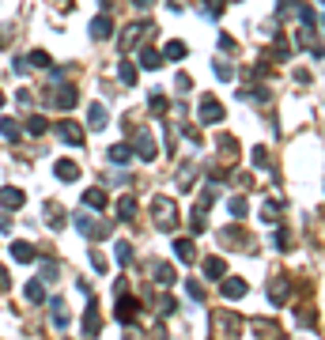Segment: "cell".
<instances>
[{"mask_svg":"<svg viewBox=\"0 0 325 340\" xmlns=\"http://www.w3.org/2000/svg\"><path fill=\"white\" fill-rule=\"evenodd\" d=\"M151 212H155V227L159 231H174L178 227V208L170 197H155L151 200Z\"/></svg>","mask_w":325,"mask_h":340,"instance_id":"obj_1","label":"cell"},{"mask_svg":"<svg viewBox=\"0 0 325 340\" xmlns=\"http://www.w3.org/2000/svg\"><path fill=\"white\" fill-rule=\"evenodd\" d=\"M45 106H53V110H72L76 91L72 87H50V91H45Z\"/></svg>","mask_w":325,"mask_h":340,"instance_id":"obj_2","label":"cell"},{"mask_svg":"<svg viewBox=\"0 0 325 340\" xmlns=\"http://www.w3.org/2000/svg\"><path fill=\"white\" fill-rule=\"evenodd\" d=\"M216 284H219V295H223V299H242L246 291H250V284H246L242 276H227V280L219 276Z\"/></svg>","mask_w":325,"mask_h":340,"instance_id":"obj_3","label":"cell"},{"mask_svg":"<svg viewBox=\"0 0 325 340\" xmlns=\"http://www.w3.org/2000/svg\"><path fill=\"white\" fill-rule=\"evenodd\" d=\"M57 136H61L64 144H72V148H80V144H83V129H80L76 121H68V118L57 121Z\"/></svg>","mask_w":325,"mask_h":340,"instance_id":"obj_4","label":"cell"},{"mask_svg":"<svg viewBox=\"0 0 325 340\" xmlns=\"http://www.w3.org/2000/svg\"><path fill=\"white\" fill-rule=\"evenodd\" d=\"M136 155H140V159H159L155 136H151L148 129H136Z\"/></svg>","mask_w":325,"mask_h":340,"instance_id":"obj_5","label":"cell"},{"mask_svg":"<svg viewBox=\"0 0 325 340\" xmlns=\"http://www.w3.org/2000/svg\"><path fill=\"white\" fill-rule=\"evenodd\" d=\"M216 121H223V106L216 99H204L200 102V125H216Z\"/></svg>","mask_w":325,"mask_h":340,"instance_id":"obj_6","label":"cell"},{"mask_svg":"<svg viewBox=\"0 0 325 340\" xmlns=\"http://www.w3.org/2000/svg\"><path fill=\"white\" fill-rule=\"evenodd\" d=\"M106 121H110V110L102 102H91V110H87V129H106Z\"/></svg>","mask_w":325,"mask_h":340,"instance_id":"obj_7","label":"cell"},{"mask_svg":"<svg viewBox=\"0 0 325 340\" xmlns=\"http://www.w3.org/2000/svg\"><path fill=\"white\" fill-rule=\"evenodd\" d=\"M288 295H291V287H288V280H272V284H269V303H272V306H280V303H288Z\"/></svg>","mask_w":325,"mask_h":340,"instance_id":"obj_8","label":"cell"},{"mask_svg":"<svg viewBox=\"0 0 325 340\" xmlns=\"http://www.w3.org/2000/svg\"><path fill=\"white\" fill-rule=\"evenodd\" d=\"M174 257L181 261V265H193V257H197L193 242H189V238H178V242H174Z\"/></svg>","mask_w":325,"mask_h":340,"instance_id":"obj_9","label":"cell"},{"mask_svg":"<svg viewBox=\"0 0 325 340\" xmlns=\"http://www.w3.org/2000/svg\"><path fill=\"white\" fill-rule=\"evenodd\" d=\"M12 257L19 261V265H31V261H34L38 254H34V246H31V242H12Z\"/></svg>","mask_w":325,"mask_h":340,"instance_id":"obj_10","label":"cell"},{"mask_svg":"<svg viewBox=\"0 0 325 340\" xmlns=\"http://www.w3.org/2000/svg\"><path fill=\"white\" fill-rule=\"evenodd\" d=\"M0 204H4V208H23V189H12V186H4L0 189Z\"/></svg>","mask_w":325,"mask_h":340,"instance_id":"obj_11","label":"cell"},{"mask_svg":"<svg viewBox=\"0 0 325 340\" xmlns=\"http://www.w3.org/2000/svg\"><path fill=\"white\" fill-rule=\"evenodd\" d=\"M99 329H102V318H99V303H91V306H87V318H83V333H87V336H95Z\"/></svg>","mask_w":325,"mask_h":340,"instance_id":"obj_12","label":"cell"},{"mask_svg":"<svg viewBox=\"0 0 325 340\" xmlns=\"http://www.w3.org/2000/svg\"><path fill=\"white\" fill-rule=\"evenodd\" d=\"M53 170H57V178H61V182H76V178H80V167H76L72 159H61Z\"/></svg>","mask_w":325,"mask_h":340,"instance_id":"obj_13","label":"cell"},{"mask_svg":"<svg viewBox=\"0 0 325 340\" xmlns=\"http://www.w3.org/2000/svg\"><path fill=\"white\" fill-rule=\"evenodd\" d=\"M110 15H95L91 19V38H99V42H102V38H110Z\"/></svg>","mask_w":325,"mask_h":340,"instance_id":"obj_14","label":"cell"},{"mask_svg":"<svg viewBox=\"0 0 325 340\" xmlns=\"http://www.w3.org/2000/svg\"><path fill=\"white\" fill-rule=\"evenodd\" d=\"M204 276H208V280L227 276V261H223V257H208V261H204Z\"/></svg>","mask_w":325,"mask_h":340,"instance_id":"obj_15","label":"cell"},{"mask_svg":"<svg viewBox=\"0 0 325 340\" xmlns=\"http://www.w3.org/2000/svg\"><path fill=\"white\" fill-rule=\"evenodd\" d=\"M132 318H136V299H121V303H118V322L129 325Z\"/></svg>","mask_w":325,"mask_h":340,"instance_id":"obj_16","label":"cell"},{"mask_svg":"<svg viewBox=\"0 0 325 340\" xmlns=\"http://www.w3.org/2000/svg\"><path fill=\"white\" fill-rule=\"evenodd\" d=\"M159 57H163V61H181V57H185V42H167Z\"/></svg>","mask_w":325,"mask_h":340,"instance_id":"obj_17","label":"cell"},{"mask_svg":"<svg viewBox=\"0 0 325 340\" xmlns=\"http://www.w3.org/2000/svg\"><path fill=\"white\" fill-rule=\"evenodd\" d=\"M83 204L95 208V212H102V208H106V193H102V189H87V193H83Z\"/></svg>","mask_w":325,"mask_h":340,"instance_id":"obj_18","label":"cell"},{"mask_svg":"<svg viewBox=\"0 0 325 340\" xmlns=\"http://www.w3.org/2000/svg\"><path fill=\"white\" fill-rule=\"evenodd\" d=\"M129 159H132V148H129V144H113V148H110V163H118V167H125Z\"/></svg>","mask_w":325,"mask_h":340,"instance_id":"obj_19","label":"cell"},{"mask_svg":"<svg viewBox=\"0 0 325 340\" xmlns=\"http://www.w3.org/2000/svg\"><path fill=\"white\" fill-rule=\"evenodd\" d=\"M45 129H50V121H45L42 114H31V118H27V136H42Z\"/></svg>","mask_w":325,"mask_h":340,"instance_id":"obj_20","label":"cell"},{"mask_svg":"<svg viewBox=\"0 0 325 340\" xmlns=\"http://www.w3.org/2000/svg\"><path fill=\"white\" fill-rule=\"evenodd\" d=\"M159 64H163L159 50H151V46H144V50H140V68H159Z\"/></svg>","mask_w":325,"mask_h":340,"instance_id":"obj_21","label":"cell"},{"mask_svg":"<svg viewBox=\"0 0 325 340\" xmlns=\"http://www.w3.org/2000/svg\"><path fill=\"white\" fill-rule=\"evenodd\" d=\"M0 136H4V140H19V136H23V132H19V125L12 121V118H0Z\"/></svg>","mask_w":325,"mask_h":340,"instance_id":"obj_22","label":"cell"},{"mask_svg":"<svg viewBox=\"0 0 325 340\" xmlns=\"http://www.w3.org/2000/svg\"><path fill=\"white\" fill-rule=\"evenodd\" d=\"M132 216H136V200H132V197H121L118 200V219H132Z\"/></svg>","mask_w":325,"mask_h":340,"instance_id":"obj_23","label":"cell"},{"mask_svg":"<svg viewBox=\"0 0 325 340\" xmlns=\"http://www.w3.org/2000/svg\"><path fill=\"white\" fill-rule=\"evenodd\" d=\"M261 219H265V223H276V219H280V200H265V204H261Z\"/></svg>","mask_w":325,"mask_h":340,"instance_id":"obj_24","label":"cell"},{"mask_svg":"<svg viewBox=\"0 0 325 340\" xmlns=\"http://www.w3.org/2000/svg\"><path fill=\"white\" fill-rule=\"evenodd\" d=\"M113 257H118V265H129L132 261V246L129 242H118V246H113Z\"/></svg>","mask_w":325,"mask_h":340,"instance_id":"obj_25","label":"cell"},{"mask_svg":"<svg viewBox=\"0 0 325 340\" xmlns=\"http://www.w3.org/2000/svg\"><path fill=\"white\" fill-rule=\"evenodd\" d=\"M155 284H163V287L174 284V268L170 265H155Z\"/></svg>","mask_w":325,"mask_h":340,"instance_id":"obj_26","label":"cell"},{"mask_svg":"<svg viewBox=\"0 0 325 340\" xmlns=\"http://www.w3.org/2000/svg\"><path fill=\"white\" fill-rule=\"evenodd\" d=\"M53 325H57V329H68V314H64V303H61V299L53 303Z\"/></svg>","mask_w":325,"mask_h":340,"instance_id":"obj_27","label":"cell"},{"mask_svg":"<svg viewBox=\"0 0 325 340\" xmlns=\"http://www.w3.org/2000/svg\"><path fill=\"white\" fill-rule=\"evenodd\" d=\"M27 299H31V303H45V287L38 284V280H31V284H27Z\"/></svg>","mask_w":325,"mask_h":340,"instance_id":"obj_28","label":"cell"},{"mask_svg":"<svg viewBox=\"0 0 325 340\" xmlns=\"http://www.w3.org/2000/svg\"><path fill=\"white\" fill-rule=\"evenodd\" d=\"M227 212H231L235 219H242L246 216V197H231V200H227Z\"/></svg>","mask_w":325,"mask_h":340,"instance_id":"obj_29","label":"cell"},{"mask_svg":"<svg viewBox=\"0 0 325 340\" xmlns=\"http://www.w3.org/2000/svg\"><path fill=\"white\" fill-rule=\"evenodd\" d=\"M45 212H50V216H45V223H50L53 231H61V227H64V216H61V208H57V204H50Z\"/></svg>","mask_w":325,"mask_h":340,"instance_id":"obj_30","label":"cell"},{"mask_svg":"<svg viewBox=\"0 0 325 340\" xmlns=\"http://www.w3.org/2000/svg\"><path fill=\"white\" fill-rule=\"evenodd\" d=\"M216 329H219V333H235V329H238V318H231V314L216 318Z\"/></svg>","mask_w":325,"mask_h":340,"instance_id":"obj_31","label":"cell"},{"mask_svg":"<svg viewBox=\"0 0 325 340\" xmlns=\"http://www.w3.org/2000/svg\"><path fill=\"white\" fill-rule=\"evenodd\" d=\"M121 83H136V64H132V61H125V64H121Z\"/></svg>","mask_w":325,"mask_h":340,"instance_id":"obj_32","label":"cell"},{"mask_svg":"<svg viewBox=\"0 0 325 340\" xmlns=\"http://www.w3.org/2000/svg\"><path fill=\"white\" fill-rule=\"evenodd\" d=\"M27 61H31V68H50V53H42V50H34L31 57H27Z\"/></svg>","mask_w":325,"mask_h":340,"instance_id":"obj_33","label":"cell"},{"mask_svg":"<svg viewBox=\"0 0 325 340\" xmlns=\"http://www.w3.org/2000/svg\"><path fill=\"white\" fill-rule=\"evenodd\" d=\"M185 291H189V299H193V303H204V287H200L197 280H189V284H185Z\"/></svg>","mask_w":325,"mask_h":340,"instance_id":"obj_34","label":"cell"},{"mask_svg":"<svg viewBox=\"0 0 325 340\" xmlns=\"http://www.w3.org/2000/svg\"><path fill=\"white\" fill-rule=\"evenodd\" d=\"M216 76H219V80H231V76H235V68H231V64H223V61H219V64H216Z\"/></svg>","mask_w":325,"mask_h":340,"instance_id":"obj_35","label":"cell"},{"mask_svg":"<svg viewBox=\"0 0 325 340\" xmlns=\"http://www.w3.org/2000/svg\"><path fill=\"white\" fill-rule=\"evenodd\" d=\"M253 163H257V167H269V151H265V148H253Z\"/></svg>","mask_w":325,"mask_h":340,"instance_id":"obj_36","label":"cell"},{"mask_svg":"<svg viewBox=\"0 0 325 340\" xmlns=\"http://www.w3.org/2000/svg\"><path fill=\"white\" fill-rule=\"evenodd\" d=\"M12 68H15L19 76H27V72H31V61H27V57H15V64H12Z\"/></svg>","mask_w":325,"mask_h":340,"instance_id":"obj_37","label":"cell"},{"mask_svg":"<svg viewBox=\"0 0 325 340\" xmlns=\"http://www.w3.org/2000/svg\"><path fill=\"white\" fill-rule=\"evenodd\" d=\"M148 102H151V110H167V99H163L159 91H151V99H148Z\"/></svg>","mask_w":325,"mask_h":340,"instance_id":"obj_38","label":"cell"},{"mask_svg":"<svg viewBox=\"0 0 325 340\" xmlns=\"http://www.w3.org/2000/svg\"><path fill=\"white\" fill-rule=\"evenodd\" d=\"M91 265H95V268H99V272H106V257H102V254H99V250H91Z\"/></svg>","mask_w":325,"mask_h":340,"instance_id":"obj_39","label":"cell"},{"mask_svg":"<svg viewBox=\"0 0 325 340\" xmlns=\"http://www.w3.org/2000/svg\"><path fill=\"white\" fill-rule=\"evenodd\" d=\"M15 102L23 106V110H31V91H15Z\"/></svg>","mask_w":325,"mask_h":340,"instance_id":"obj_40","label":"cell"},{"mask_svg":"<svg viewBox=\"0 0 325 340\" xmlns=\"http://www.w3.org/2000/svg\"><path fill=\"white\" fill-rule=\"evenodd\" d=\"M219 50H223V53H235V42H231L227 34H219Z\"/></svg>","mask_w":325,"mask_h":340,"instance_id":"obj_41","label":"cell"},{"mask_svg":"<svg viewBox=\"0 0 325 340\" xmlns=\"http://www.w3.org/2000/svg\"><path fill=\"white\" fill-rule=\"evenodd\" d=\"M8 287H12V276H8V268L0 265V291H8Z\"/></svg>","mask_w":325,"mask_h":340,"instance_id":"obj_42","label":"cell"},{"mask_svg":"<svg viewBox=\"0 0 325 340\" xmlns=\"http://www.w3.org/2000/svg\"><path fill=\"white\" fill-rule=\"evenodd\" d=\"M8 42H12V31H8V27H0V50H4Z\"/></svg>","mask_w":325,"mask_h":340,"instance_id":"obj_43","label":"cell"},{"mask_svg":"<svg viewBox=\"0 0 325 340\" xmlns=\"http://www.w3.org/2000/svg\"><path fill=\"white\" fill-rule=\"evenodd\" d=\"M136 4H140V8H151V4H155V0H136Z\"/></svg>","mask_w":325,"mask_h":340,"instance_id":"obj_44","label":"cell"},{"mask_svg":"<svg viewBox=\"0 0 325 340\" xmlns=\"http://www.w3.org/2000/svg\"><path fill=\"white\" fill-rule=\"evenodd\" d=\"M0 106H4V95H0Z\"/></svg>","mask_w":325,"mask_h":340,"instance_id":"obj_45","label":"cell"}]
</instances>
